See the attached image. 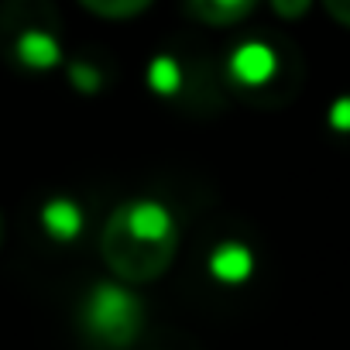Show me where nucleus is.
<instances>
[{
	"label": "nucleus",
	"instance_id": "obj_3",
	"mask_svg": "<svg viewBox=\"0 0 350 350\" xmlns=\"http://www.w3.org/2000/svg\"><path fill=\"white\" fill-rule=\"evenodd\" d=\"M59 14L45 0H8L0 11L4 31L14 35V55L28 69H49L59 62V38L55 25Z\"/></svg>",
	"mask_w": 350,
	"mask_h": 350
},
{
	"label": "nucleus",
	"instance_id": "obj_2",
	"mask_svg": "<svg viewBox=\"0 0 350 350\" xmlns=\"http://www.w3.org/2000/svg\"><path fill=\"white\" fill-rule=\"evenodd\" d=\"M141 323H144L141 302L124 285L100 282V285L90 288V295L83 302V329L96 347L127 350L137 340Z\"/></svg>",
	"mask_w": 350,
	"mask_h": 350
},
{
	"label": "nucleus",
	"instance_id": "obj_7",
	"mask_svg": "<svg viewBox=\"0 0 350 350\" xmlns=\"http://www.w3.org/2000/svg\"><path fill=\"white\" fill-rule=\"evenodd\" d=\"M251 251L247 247H241V244H224V247H217L213 251V261H210V268H213V275L220 278V282H244L247 275H251Z\"/></svg>",
	"mask_w": 350,
	"mask_h": 350
},
{
	"label": "nucleus",
	"instance_id": "obj_10",
	"mask_svg": "<svg viewBox=\"0 0 350 350\" xmlns=\"http://www.w3.org/2000/svg\"><path fill=\"white\" fill-rule=\"evenodd\" d=\"M329 124L336 127V131H350V96H343V100H336L333 103V110H329Z\"/></svg>",
	"mask_w": 350,
	"mask_h": 350
},
{
	"label": "nucleus",
	"instance_id": "obj_9",
	"mask_svg": "<svg viewBox=\"0 0 350 350\" xmlns=\"http://www.w3.org/2000/svg\"><path fill=\"white\" fill-rule=\"evenodd\" d=\"M271 8H275L278 18H285V21H299V18L312 8V0H271Z\"/></svg>",
	"mask_w": 350,
	"mask_h": 350
},
{
	"label": "nucleus",
	"instance_id": "obj_12",
	"mask_svg": "<svg viewBox=\"0 0 350 350\" xmlns=\"http://www.w3.org/2000/svg\"><path fill=\"white\" fill-rule=\"evenodd\" d=\"M72 76H76V86H83V79H79L83 69H79V66H72ZM93 86H96V83H93V72H86V90H93Z\"/></svg>",
	"mask_w": 350,
	"mask_h": 350
},
{
	"label": "nucleus",
	"instance_id": "obj_5",
	"mask_svg": "<svg viewBox=\"0 0 350 350\" xmlns=\"http://www.w3.org/2000/svg\"><path fill=\"white\" fill-rule=\"evenodd\" d=\"M258 4L261 0H189V11L210 28H230L251 18Z\"/></svg>",
	"mask_w": 350,
	"mask_h": 350
},
{
	"label": "nucleus",
	"instance_id": "obj_6",
	"mask_svg": "<svg viewBox=\"0 0 350 350\" xmlns=\"http://www.w3.org/2000/svg\"><path fill=\"white\" fill-rule=\"evenodd\" d=\"M42 224H45L49 237H55V241H72V237L79 234V227H83V213H79V206L69 203V200H52V203L45 206V213H42Z\"/></svg>",
	"mask_w": 350,
	"mask_h": 350
},
{
	"label": "nucleus",
	"instance_id": "obj_1",
	"mask_svg": "<svg viewBox=\"0 0 350 350\" xmlns=\"http://www.w3.org/2000/svg\"><path fill=\"white\" fill-rule=\"evenodd\" d=\"M175 251H179V224L158 200L120 203L100 230V254L127 285H148L161 278L172 268Z\"/></svg>",
	"mask_w": 350,
	"mask_h": 350
},
{
	"label": "nucleus",
	"instance_id": "obj_4",
	"mask_svg": "<svg viewBox=\"0 0 350 350\" xmlns=\"http://www.w3.org/2000/svg\"><path fill=\"white\" fill-rule=\"evenodd\" d=\"M230 72L241 86H268L271 76L278 72V59H275V49L271 45H261V42H247L237 49L234 62H230Z\"/></svg>",
	"mask_w": 350,
	"mask_h": 350
},
{
	"label": "nucleus",
	"instance_id": "obj_13",
	"mask_svg": "<svg viewBox=\"0 0 350 350\" xmlns=\"http://www.w3.org/2000/svg\"><path fill=\"white\" fill-rule=\"evenodd\" d=\"M0 244H4V217H0Z\"/></svg>",
	"mask_w": 350,
	"mask_h": 350
},
{
	"label": "nucleus",
	"instance_id": "obj_11",
	"mask_svg": "<svg viewBox=\"0 0 350 350\" xmlns=\"http://www.w3.org/2000/svg\"><path fill=\"white\" fill-rule=\"evenodd\" d=\"M323 8L340 28H350V0H323Z\"/></svg>",
	"mask_w": 350,
	"mask_h": 350
},
{
	"label": "nucleus",
	"instance_id": "obj_8",
	"mask_svg": "<svg viewBox=\"0 0 350 350\" xmlns=\"http://www.w3.org/2000/svg\"><path fill=\"white\" fill-rule=\"evenodd\" d=\"M79 4L96 14V18H107V21H127V18H137L151 8V0H79Z\"/></svg>",
	"mask_w": 350,
	"mask_h": 350
}]
</instances>
